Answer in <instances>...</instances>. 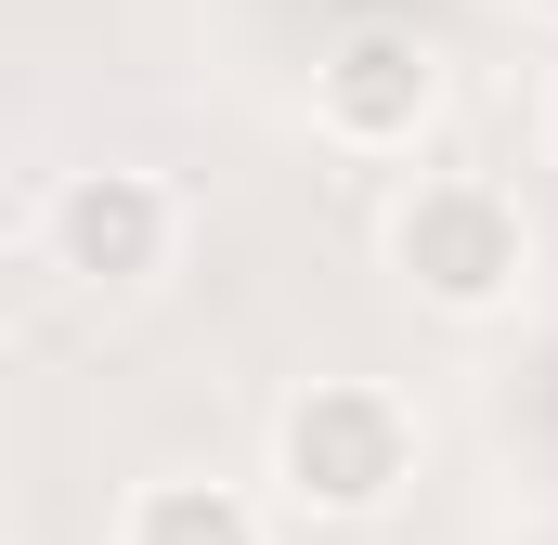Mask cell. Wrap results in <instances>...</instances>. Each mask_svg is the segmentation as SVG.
I'll use <instances>...</instances> for the list:
<instances>
[{"instance_id":"cell-1","label":"cell","mask_w":558,"mask_h":545,"mask_svg":"<svg viewBox=\"0 0 558 545\" xmlns=\"http://www.w3.org/2000/svg\"><path fill=\"white\" fill-rule=\"evenodd\" d=\"M403 468H416V415L390 403L377 377H312V390L274 415V481L312 507V520H364V507H390Z\"/></svg>"},{"instance_id":"cell-2","label":"cell","mask_w":558,"mask_h":545,"mask_svg":"<svg viewBox=\"0 0 558 545\" xmlns=\"http://www.w3.org/2000/svg\"><path fill=\"white\" fill-rule=\"evenodd\" d=\"M390 261H403V286H416L428 312H507L520 272H533V234H520L507 182L441 169V182H416V195L390 208Z\"/></svg>"},{"instance_id":"cell-3","label":"cell","mask_w":558,"mask_h":545,"mask_svg":"<svg viewBox=\"0 0 558 545\" xmlns=\"http://www.w3.org/2000/svg\"><path fill=\"white\" fill-rule=\"evenodd\" d=\"M312 105H325V131H338V143L403 156V143L441 118V52H428L416 26H351V39L312 65Z\"/></svg>"},{"instance_id":"cell-4","label":"cell","mask_w":558,"mask_h":545,"mask_svg":"<svg viewBox=\"0 0 558 545\" xmlns=\"http://www.w3.org/2000/svg\"><path fill=\"white\" fill-rule=\"evenodd\" d=\"M169 234H182V208H169V182H143V169H78V182L52 195V261L92 272V286H143V272L169 261Z\"/></svg>"},{"instance_id":"cell-5","label":"cell","mask_w":558,"mask_h":545,"mask_svg":"<svg viewBox=\"0 0 558 545\" xmlns=\"http://www.w3.org/2000/svg\"><path fill=\"white\" fill-rule=\"evenodd\" d=\"M131 545H274V533H260V507L234 481H156L131 507Z\"/></svg>"},{"instance_id":"cell-6","label":"cell","mask_w":558,"mask_h":545,"mask_svg":"<svg viewBox=\"0 0 558 545\" xmlns=\"http://www.w3.org/2000/svg\"><path fill=\"white\" fill-rule=\"evenodd\" d=\"M533 13H558V0H533Z\"/></svg>"}]
</instances>
